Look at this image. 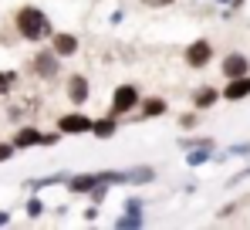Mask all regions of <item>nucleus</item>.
<instances>
[{"label": "nucleus", "mask_w": 250, "mask_h": 230, "mask_svg": "<svg viewBox=\"0 0 250 230\" xmlns=\"http://www.w3.org/2000/svg\"><path fill=\"white\" fill-rule=\"evenodd\" d=\"M14 24H17V34H21L24 41H41V38L51 34L47 14H44L41 7H21L17 17H14Z\"/></svg>", "instance_id": "obj_1"}, {"label": "nucleus", "mask_w": 250, "mask_h": 230, "mask_svg": "<svg viewBox=\"0 0 250 230\" xmlns=\"http://www.w3.org/2000/svg\"><path fill=\"white\" fill-rule=\"evenodd\" d=\"M139 105V88L135 85H119L112 95V115H125Z\"/></svg>", "instance_id": "obj_2"}, {"label": "nucleus", "mask_w": 250, "mask_h": 230, "mask_svg": "<svg viewBox=\"0 0 250 230\" xmlns=\"http://www.w3.org/2000/svg\"><path fill=\"white\" fill-rule=\"evenodd\" d=\"M209 58H213V44H209V41H193V44L186 47V65H189V68H207Z\"/></svg>", "instance_id": "obj_3"}, {"label": "nucleus", "mask_w": 250, "mask_h": 230, "mask_svg": "<svg viewBox=\"0 0 250 230\" xmlns=\"http://www.w3.org/2000/svg\"><path fill=\"white\" fill-rule=\"evenodd\" d=\"M58 129L68 132V136H82V132H91V118H88V115H78V112L61 115V118H58Z\"/></svg>", "instance_id": "obj_4"}, {"label": "nucleus", "mask_w": 250, "mask_h": 230, "mask_svg": "<svg viewBox=\"0 0 250 230\" xmlns=\"http://www.w3.org/2000/svg\"><path fill=\"white\" fill-rule=\"evenodd\" d=\"M88 92H91V88H88V78L84 75L68 78V98H71L75 105H84V102H88Z\"/></svg>", "instance_id": "obj_5"}, {"label": "nucleus", "mask_w": 250, "mask_h": 230, "mask_svg": "<svg viewBox=\"0 0 250 230\" xmlns=\"http://www.w3.org/2000/svg\"><path fill=\"white\" fill-rule=\"evenodd\" d=\"M247 71H250L247 54H227L223 58V75L227 78H240V75H247Z\"/></svg>", "instance_id": "obj_6"}, {"label": "nucleus", "mask_w": 250, "mask_h": 230, "mask_svg": "<svg viewBox=\"0 0 250 230\" xmlns=\"http://www.w3.org/2000/svg\"><path fill=\"white\" fill-rule=\"evenodd\" d=\"M34 71L41 78H54L58 75V54H54V51H41V54L34 58Z\"/></svg>", "instance_id": "obj_7"}, {"label": "nucleus", "mask_w": 250, "mask_h": 230, "mask_svg": "<svg viewBox=\"0 0 250 230\" xmlns=\"http://www.w3.org/2000/svg\"><path fill=\"white\" fill-rule=\"evenodd\" d=\"M247 75L240 78H227V88H223V98L227 102H240V98H247Z\"/></svg>", "instance_id": "obj_8"}, {"label": "nucleus", "mask_w": 250, "mask_h": 230, "mask_svg": "<svg viewBox=\"0 0 250 230\" xmlns=\"http://www.w3.org/2000/svg\"><path fill=\"white\" fill-rule=\"evenodd\" d=\"M58 58H68V54H75L78 51V38L75 34H54V47H51Z\"/></svg>", "instance_id": "obj_9"}, {"label": "nucleus", "mask_w": 250, "mask_h": 230, "mask_svg": "<svg viewBox=\"0 0 250 230\" xmlns=\"http://www.w3.org/2000/svg\"><path fill=\"white\" fill-rule=\"evenodd\" d=\"M41 139H44V136L38 132V129H31V125H27V129H17V136H14V149H27V146H38Z\"/></svg>", "instance_id": "obj_10"}, {"label": "nucleus", "mask_w": 250, "mask_h": 230, "mask_svg": "<svg viewBox=\"0 0 250 230\" xmlns=\"http://www.w3.org/2000/svg\"><path fill=\"white\" fill-rule=\"evenodd\" d=\"M95 183H102L95 173H78V176H71V183H68V190L71 193H88Z\"/></svg>", "instance_id": "obj_11"}, {"label": "nucleus", "mask_w": 250, "mask_h": 230, "mask_svg": "<svg viewBox=\"0 0 250 230\" xmlns=\"http://www.w3.org/2000/svg\"><path fill=\"white\" fill-rule=\"evenodd\" d=\"M220 102V92L216 88H200L196 95H193V105L196 109H209V105H216Z\"/></svg>", "instance_id": "obj_12"}, {"label": "nucleus", "mask_w": 250, "mask_h": 230, "mask_svg": "<svg viewBox=\"0 0 250 230\" xmlns=\"http://www.w3.org/2000/svg\"><path fill=\"white\" fill-rule=\"evenodd\" d=\"M115 115H108V118H98V122H91V132L98 136V139H108V136H115Z\"/></svg>", "instance_id": "obj_13"}, {"label": "nucleus", "mask_w": 250, "mask_h": 230, "mask_svg": "<svg viewBox=\"0 0 250 230\" xmlns=\"http://www.w3.org/2000/svg\"><path fill=\"white\" fill-rule=\"evenodd\" d=\"M163 112H166V102H163V98H149V102L142 105V115H146V118H156V115H163Z\"/></svg>", "instance_id": "obj_14"}, {"label": "nucleus", "mask_w": 250, "mask_h": 230, "mask_svg": "<svg viewBox=\"0 0 250 230\" xmlns=\"http://www.w3.org/2000/svg\"><path fill=\"white\" fill-rule=\"evenodd\" d=\"M207 159H209V146H200V149H193V153L186 156L189 166H200V162H207Z\"/></svg>", "instance_id": "obj_15"}, {"label": "nucleus", "mask_w": 250, "mask_h": 230, "mask_svg": "<svg viewBox=\"0 0 250 230\" xmlns=\"http://www.w3.org/2000/svg\"><path fill=\"white\" fill-rule=\"evenodd\" d=\"M14 88V71H0V95H7Z\"/></svg>", "instance_id": "obj_16"}, {"label": "nucleus", "mask_w": 250, "mask_h": 230, "mask_svg": "<svg viewBox=\"0 0 250 230\" xmlns=\"http://www.w3.org/2000/svg\"><path fill=\"white\" fill-rule=\"evenodd\" d=\"M14 156V142H0V162H7Z\"/></svg>", "instance_id": "obj_17"}, {"label": "nucleus", "mask_w": 250, "mask_h": 230, "mask_svg": "<svg viewBox=\"0 0 250 230\" xmlns=\"http://www.w3.org/2000/svg\"><path fill=\"white\" fill-rule=\"evenodd\" d=\"M27 213L38 217V213H41V200H31V203H27Z\"/></svg>", "instance_id": "obj_18"}, {"label": "nucleus", "mask_w": 250, "mask_h": 230, "mask_svg": "<svg viewBox=\"0 0 250 230\" xmlns=\"http://www.w3.org/2000/svg\"><path fill=\"white\" fill-rule=\"evenodd\" d=\"M179 125H183V129H189V125H196V115H183V118H179Z\"/></svg>", "instance_id": "obj_19"}, {"label": "nucleus", "mask_w": 250, "mask_h": 230, "mask_svg": "<svg viewBox=\"0 0 250 230\" xmlns=\"http://www.w3.org/2000/svg\"><path fill=\"white\" fill-rule=\"evenodd\" d=\"M142 3H146V7H169L172 0H142Z\"/></svg>", "instance_id": "obj_20"}, {"label": "nucleus", "mask_w": 250, "mask_h": 230, "mask_svg": "<svg viewBox=\"0 0 250 230\" xmlns=\"http://www.w3.org/2000/svg\"><path fill=\"white\" fill-rule=\"evenodd\" d=\"M230 153H237V156H244V153H250V142H240V146H233Z\"/></svg>", "instance_id": "obj_21"}, {"label": "nucleus", "mask_w": 250, "mask_h": 230, "mask_svg": "<svg viewBox=\"0 0 250 230\" xmlns=\"http://www.w3.org/2000/svg\"><path fill=\"white\" fill-rule=\"evenodd\" d=\"M7 220H10V217H7V213H0V224H7Z\"/></svg>", "instance_id": "obj_22"}, {"label": "nucleus", "mask_w": 250, "mask_h": 230, "mask_svg": "<svg viewBox=\"0 0 250 230\" xmlns=\"http://www.w3.org/2000/svg\"><path fill=\"white\" fill-rule=\"evenodd\" d=\"M247 92H250V71H247Z\"/></svg>", "instance_id": "obj_23"}]
</instances>
